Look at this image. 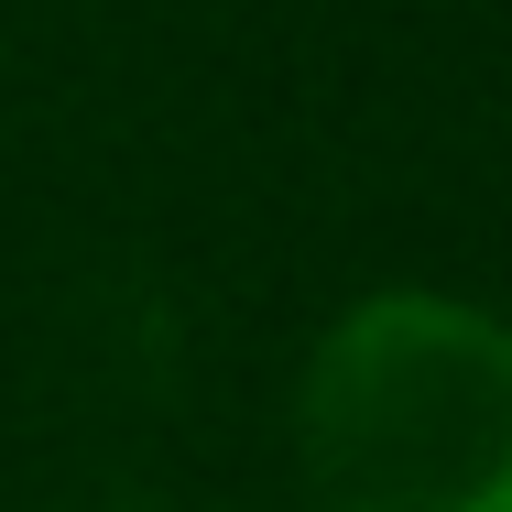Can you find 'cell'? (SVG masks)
I'll list each match as a JSON object with an SVG mask.
<instances>
[{"instance_id":"6da1fadb","label":"cell","mask_w":512,"mask_h":512,"mask_svg":"<svg viewBox=\"0 0 512 512\" xmlns=\"http://www.w3.org/2000/svg\"><path fill=\"white\" fill-rule=\"evenodd\" d=\"M306 512H512V327L393 284L327 316L295 382Z\"/></svg>"}]
</instances>
